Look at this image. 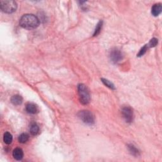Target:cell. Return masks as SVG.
Masks as SVG:
<instances>
[{"instance_id": "cell-1", "label": "cell", "mask_w": 162, "mask_h": 162, "mask_svg": "<svg viewBox=\"0 0 162 162\" xmlns=\"http://www.w3.org/2000/svg\"><path fill=\"white\" fill-rule=\"evenodd\" d=\"M39 19L32 14H25L20 20V25L26 29H34L39 25Z\"/></svg>"}, {"instance_id": "cell-3", "label": "cell", "mask_w": 162, "mask_h": 162, "mask_svg": "<svg viewBox=\"0 0 162 162\" xmlns=\"http://www.w3.org/2000/svg\"><path fill=\"white\" fill-rule=\"evenodd\" d=\"M0 7L2 11L6 13H12L17 10V3L11 0H1L0 1Z\"/></svg>"}, {"instance_id": "cell-11", "label": "cell", "mask_w": 162, "mask_h": 162, "mask_svg": "<svg viewBox=\"0 0 162 162\" xmlns=\"http://www.w3.org/2000/svg\"><path fill=\"white\" fill-rule=\"evenodd\" d=\"M29 131L32 135H36L38 134V132L39 131V127L36 123H33L30 126Z\"/></svg>"}, {"instance_id": "cell-16", "label": "cell", "mask_w": 162, "mask_h": 162, "mask_svg": "<svg viewBox=\"0 0 162 162\" xmlns=\"http://www.w3.org/2000/svg\"><path fill=\"white\" fill-rule=\"evenodd\" d=\"M101 80H102V82H103L104 84L107 87H108L109 88H110L112 89H115L114 85L111 82H110L108 80L105 79H101Z\"/></svg>"}, {"instance_id": "cell-2", "label": "cell", "mask_w": 162, "mask_h": 162, "mask_svg": "<svg viewBox=\"0 0 162 162\" xmlns=\"http://www.w3.org/2000/svg\"><path fill=\"white\" fill-rule=\"evenodd\" d=\"M78 93H79L80 102L82 105H87L89 103L91 100L90 93L88 87L86 85L80 84L78 86Z\"/></svg>"}, {"instance_id": "cell-8", "label": "cell", "mask_w": 162, "mask_h": 162, "mask_svg": "<svg viewBox=\"0 0 162 162\" xmlns=\"http://www.w3.org/2000/svg\"><path fill=\"white\" fill-rule=\"evenodd\" d=\"M26 110L31 114H36L38 112L39 110L37 106L34 103H29L26 106Z\"/></svg>"}, {"instance_id": "cell-9", "label": "cell", "mask_w": 162, "mask_h": 162, "mask_svg": "<svg viewBox=\"0 0 162 162\" xmlns=\"http://www.w3.org/2000/svg\"><path fill=\"white\" fill-rule=\"evenodd\" d=\"M162 10V7L161 4H155L153 5L151 8V13L153 15L157 17L160 15Z\"/></svg>"}, {"instance_id": "cell-5", "label": "cell", "mask_w": 162, "mask_h": 162, "mask_svg": "<svg viewBox=\"0 0 162 162\" xmlns=\"http://www.w3.org/2000/svg\"><path fill=\"white\" fill-rule=\"evenodd\" d=\"M122 114L127 122H132L133 120V111L131 108L129 106L124 107L122 110Z\"/></svg>"}, {"instance_id": "cell-17", "label": "cell", "mask_w": 162, "mask_h": 162, "mask_svg": "<svg viewBox=\"0 0 162 162\" xmlns=\"http://www.w3.org/2000/svg\"><path fill=\"white\" fill-rule=\"evenodd\" d=\"M147 47H148V46L145 45V46H144V47L142 48V49L140 50V51L139 52L137 56H143L144 54H145V53H146L147 50Z\"/></svg>"}, {"instance_id": "cell-10", "label": "cell", "mask_w": 162, "mask_h": 162, "mask_svg": "<svg viewBox=\"0 0 162 162\" xmlns=\"http://www.w3.org/2000/svg\"><path fill=\"white\" fill-rule=\"evenodd\" d=\"M23 101V98L20 95H15L11 98V102L14 105H21Z\"/></svg>"}, {"instance_id": "cell-12", "label": "cell", "mask_w": 162, "mask_h": 162, "mask_svg": "<svg viewBox=\"0 0 162 162\" xmlns=\"http://www.w3.org/2000/svg\"><path fill=\"white\" fill-rule=\"evenodd\" d=\"M12 140H13L12 135H11L10 133L8 132H5L4 134V136H3V141L5 142V143L7 144H10L11 143Z\"/></svg>"}, {"instance_id": "cell-7", "label": "cell", "mask_w": 162, "mask_h": 162, "mask_svg": "<svg viewBox=\"0 0 162 162\" xmlns=\"http://www.w3.org/2000/svg\"><path fill=\"white\" fill-rule=\"evenodd\" d=\"M13 157L17 160H21L24 157V152L21 148L17 147L13 151Z\"/></svg>"}, {"instance_id": "cell-14", "label": "cell", "mask_w": 162, "mask_h": 162, "mask_svg": "<svg viewBox=\"0 0 162 162\" xmlns=\"http://www.w3.org/2000/svg\"><path fill=\"white\" fill-rule=\"evenodd\" d=\"M129 149L130 152H131L133 155L138 156L139 151L134 145H132V144H130V145H129Z\"/></svg>"}, {"instance_id": "cell-6", "label": "cell", "mask_w": 162, "mask_h": 162, "mask_svg": "<svg viewBox=\"0 0 162 162\" xmlns=\"http://www.w3.org/2000/svg\"><path fill=\"white\" fill-rule=\"evenodd\" d=\"M110 57L111 61L113 63H117L123 59V54L120 50H117V49H114L110 52Z\"/></svg>"}, {"instance_id": "cell-13", "label": "cell", "mask_w": 162, "mask_h": 162, "mask_svg": "<svg viewBox=\"0 0 162 162\" xmlns=\"http://www.w3.org/2000/svg\"><path fill=\"white\" fill-rule=\"evenodd\" d=\"M29 135L27 134H22L19 137V141L20 143H25L29 140Z\"/></svg>"}, {"instance_id": "cell-15", "label": "cell", "mask_w": 162, "mask_h": 162, "mask_svg": "<svg viewBox=\"0 0 162 162\" xmlns=\"http://www.w3.org/2000/svg\"><path fill=\"white\" fill-rule=\"evenodd\" d=\"M102 25H103V22L100 21L96 25V27L95 29L94 33V36H96L98 34L100 33V31L101 30V28H102Z\"/></svg>"}, {"instance_id": "cell-4", "label": "cell", "mask_w": 162, "mask_h": 162, "mask_svg": "<svg viewBox=\"0 0 162 162\" xmlns=\"http://www.w3.org/2000/svg\"><path fill=\"white\" fill-rule=\"evenodd\" d=\"M78 117L84 123L88 125H92L94 123V117L91 112L88 110H82L79 112Z\"/></svg>"}, {"instance_id": "cell-18", "label": "cell", "mask_w": 162, "mask_h": 162, "mask_svg": "<svg viewBox=\"0 0 162 162\" xmlns=\"http://www.w3.org/2000/svg\"><path fill=\"white\" fill-rule=\"evenodd\" d=\"M158 44V39H156V38H153L151 40H150V42L149 43V44L147 46H149V47H155Z\"/></svg>"}]
</instances>
